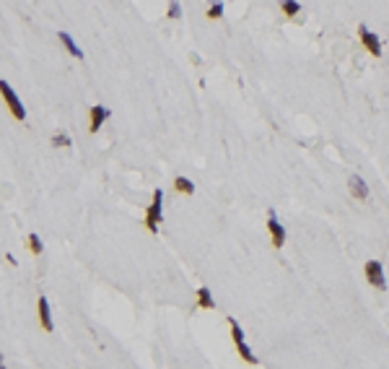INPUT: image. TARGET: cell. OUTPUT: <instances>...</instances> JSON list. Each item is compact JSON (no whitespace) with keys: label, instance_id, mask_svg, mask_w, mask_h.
Here are the masks:
<instances>
[{"label":"cell","instance_id":"1","mask_svg":"<svg viewBox=\"0 0 389 369\" xmlns=\"http://www.w3.org/2000/svg\"><path fill=\"white\" fill-rule=\"evenodd\" d=\"M161 208H164V192L161 190H153V200L148 206V213H146V226L151 234L158 231V224H161Z\"/></svg>","mask_w":389,"mask_h":369},{"label":"cell","instance_id":"2","mask_svg":"<svg viewBox=\"0 0 389 369\" xmlns=\"http://www.w3.org/2000/svg\"><path fill=\"white\" fill-rule=\"evenodd\" d=\"M0 96L6 99L11 115H13L18 122H21V120H26V110H24V104H21V99L16 96V91L11 89V83H8V81H0Z\"/></svg>","mask_w":389,"mask_h":369},{"label":"cell","instance_id":"3","mask_svg":"<svg viewBox=\"0 0 389 369\" xmlns=\"http://www.w3.org/2000/svg\"><path fill=\"white\" fill-rule=\"evenodd\" d=\"M228 325H231V338H234V343H236V351H239V356L246 361V364H257V356L249 351V346L244 343V330H241V325L234 320V317H228Z\"/></svg>","mask_w":389,"mask_h":369},{"label":"cell","instance_id":"4","mask_svg":"<svg viewBox=\"0 0 389 369\" xmlns=\"http://www.w3.org/2000/svg\"><path fill=\"white\" fill-rule=\"evenodd\" d=\"M366 278H369V284H371L374 289H379V291H384V289H386L384 268H381L379 260H369V263H366Z\"/></svg>","mask_w":389,"mask_h":369},{"label":"cell","instance_id":"5","mask_svg":"<svg viewBox=\"0 0 389 369\" xmlns=\"http://www.w3.org/2000/svg\"><path fill=\"white\" fill-rule=\"evenodd\" d=\"M267 231H270V237H272V247L280 250V247L286 245V229H283V224L278 221L275 211L267 213Z\"/></svg>","mask_w":389,"mask_h":369},{"label":"cell","instance_id":"6","mask_svg":"<svg viewBox=\"0 0 389 369\" xmlns=\"http://www.w3.org/2000/svg\"><path fill=\"white\" fill-rule=\"evenodd\" d=\"M358 37H361V45L369 50L374 57H381V42H379V37L374 34V31H369V26H358Z\"/></svg>","mask_w":389,"mask_h":369},{"label":"cell","instance_id":"7","mask_svg":"<svg viewBox=\"0 0 389 369\" xmlns=\"http://www.w3.org/2000/svg\"><path fill=\"white\" fill-rule=\"evenodd\" d=\"M37 312H39V325L47 333H52L55 330V322H52V310H50V301H47V296H39V301H37Z\"/></svg>","mask_w":389,"mask_h":369},{"label":"cell","instance_id":"8","mask_svg":"<svg viewBox=\"0 0 389 369\" xmlns=\"http://www.w3.org/2000/svg\"><path fill=\"white\" fill-rule=\"evenodd\" d=\"M107 117H109L107 107H101V104L91 107V115H88V130H91V133H99V127L107 122Z\"/></svg>","mask_w":389,"mask_h":369},{"label":"cell","instance_id":"9","mask_svg":"<svg viewBox=\"0 0 389 369\" xmlns=\"http://www.w3.org/2000/svg\"><path fill=\"white\" fill-rule=\"evenodd\" d=\"M348 187H350V195H353V198H358V200H366V198H369V185L363 182L361 175H350V177H348Z\"/></svg>","mask_w":389,"mask_h":369},{"label":"cell","instance_id":"10","mask_svg":"<svg viewBox=\"0 0 389 369\" xmlns=\"http://www.w3.org/2000/svg\"><path fill=\"white\" fill-rule=\"evenodd\" d=\"M57 39L62 42V45H65V50H67V52H70L73 57H78V60L83 57V52H81V47L76 45V39H73L70 34H67V31H60V34H57Z\"/></svg>","mask_w":389,"mask_h":369},{"label":"cell","instance_id":"11","mask_svg":"<svg viewBox=\"0 0 389 369\" xmlns=\"http://www.w3.org/2000/svg\"><path fill=\"white\" fill-rule=\"evenodd\" d=\"M197 305L202 307V310H213L216 307V301H213V296H210V289H197Z\"/></svg>","mask_w":389,"mask_h":369},{"label":"cell","instance_id":"12","mask_svg":"<svg viewBox=\"0 0 389 369\" xmlns=\"http://www.w3.org/2000/svg\"><path fill=\"white\" fill-rule=\"evenodd\" d=\"M280 8H283V13L288 18H293V16L301 13V3H296V0H280Z\"/></svg>","mask_w":389,"mask_h":369},{"label":"cell","instance_id":"13","mask_svg":"<svg viewBox=\"0 0 389 369\" xmlns=\"http://www.w3.org/2000/svg\"><path fill=\"white\" fill-rule=\"evenodd\" d=\"M174 187H176L179 192H185V195H192V192H195V185H192L187 177H176V180H174Z\"/></svg>","mask_w":389,"mask_h":369},{"label":"cell","instance_id":"14","mask_svg":"<svg viewBox=\"0 0 389 369\" xmlns=\"http://www.w3.org/2000/svg\"><path fill=\"white\" fill-rule=\"evenodd\" d=\"M26 245H29V250H31L34 255H39V252H42V240H39L37 234H29V237H26Z\"/></svg>","mask_w":389,"mask_h":369},{"label":"cell","instance_id":"15","mask_svg":"<svg viewBox=\"0 0 389 369\" xmlns=\"http://www.w3.org/2000/svg\"><path fill=\"white\" fill-rule=\"evenodd\" d=\"M221 16H223V3H221V0H213V6L208 8V18L216 21V18H221Z\"/></svg>","mask_w":389,"mask_h":369},{"label":"cell","instance_id":"16","mask_svg":"<svg viewBox=\"0 0 389 369\" xmlns=\"http://www.w3.org/2000/svg\"><path fill=\"white\" fill-rule=\"evenodd\" d=\"M52 143H55V146H62V148H70V143H73V141L67 138L65 133H55V136H52Z\"/></svg>","mask_w":389,"mask_h":369},{"label":"cell","instance_id":"17","mask_svg":"<svg viewBox=\"0 0 389 369\" xmlns=\"http://www.w3.org/2000/svg\"><path fill=\"white\" fill-rule=\"evenodd\" d=\"M169 16L171 18H182V8H179L176 0H169Z\"/></svg>","mask_w":389,"mask_h":369}]
</instances>
